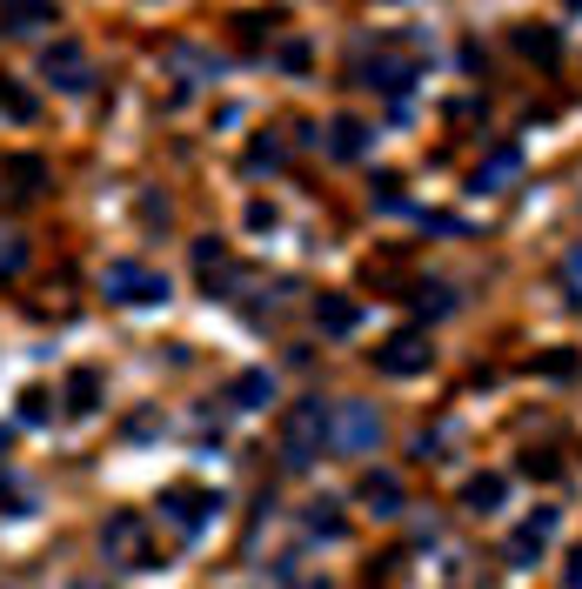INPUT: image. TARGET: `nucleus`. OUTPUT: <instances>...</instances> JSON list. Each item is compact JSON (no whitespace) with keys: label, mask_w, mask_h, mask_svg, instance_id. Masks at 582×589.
Returning a JSON list of instances; mask_svg holds the SVG:
<instances>
[{"label":"nucleus","mask_w":582,"mask_h":589,"mask_svg":"<svg viewBox=\"0 0 582 589\" xmlns=\"http://www.w3.org/2000/svg\"><path fill=\"white\" fill-rule=\"evenodd\" d=\"M101 289H107V302H128V308H147V302L168 295V282H161L154 268H141V261H107Z\"/></svg>","instance_id":"7ed1b4c3"},{"label":"nucleus","mask_w":582,"mask_h":589,"mask_svg":"<svg viewBox=\"0 0 582 589\" xmlns=\"http://www.w3.org/2000/svg\"><path fill=\"white\" fill-rule=\"evenodd\" d=\"M315 322H322L328 335H348V329L362 322V308L348 302V295H322V302H315Z\"/></svg>","instance_id":"dca6fc26"},{"label":"nucleus","mask_w":582,"mask_h":589,"mask_svg":"<svg viewBox=\"0 0 582 589\" xmlns=\"http://www.w3.org/2000/svg\"><path fill=\"white\" fill-rule=\"evenodd\" d=\"M8 181H14V194H41L48 188V162L41 154H8Z\"/></svg>","instance_id":"2eb2a0df"},{"label":"nucleus","mask_w":582,"mask_h":589,"mask_svg":"<svg viewBox=\"0 0 582 589\" xmlns=\"http://www.w3.org/2000/svg\"><path fill=\"white\" fill-rule=\"evenodd\" d=\"M502 496H509V483H502V476H469V483H462V509H476V516L502 509Z\"/></svg>","instance_id":"4468645a"},{"label":"nucleus","mask_w":582,"mask_h":589,"mask_svg":"<svg viewBox=\"0 0 582 589\" xmlns=\"http://www.w3.org/2000/svg\"><path fill=\"white\" fill-rule=\"evenodd\" d=\"M516 175H522V148H495L489 162L476 168V194H502V188H509Z\"/></svg>","instance_id":"1a4fd4ad"},{"label":"nucleus","mask_w":582,"mask_h":589,"mask_svg":"<svg viewBox=\"0 0 582 589\" xmlns=\"http://www.w3.org/2000/svg\"><path fill=\"white\" fill-rule=\"evenodd\" d=\"M362 88H375V94H402V88H409V61H402V54H375V61L362 67Z\"/></svg>","instance_id":"9b49d317"},{"label":"nucleus","mask_w":582,"mask_h":589,"mask_svg":"<svg viewBox=\"0 0 582 589\" xmlns=\"http://www.w3.org/2000/svg\"><path fill=\"white\" fill-rule=\"evenodd\" d=\"M248 168H282V141H255L248 148Z\"/></svg>","instance_id":"393cba45"},{"label":"nucleus","mask_w":582,"mask_h":589,"mask_svg":"<svg viewBox=\"0 0 582 589\" xmlns=\"http://www.w3.org/2000/svg\"><path fill=\"white\" fill-rule=\"evenodd\" d=\"M235 27L248 34V41H261V34H268V27H282V14H235Z\"/></svg>","instance_id":"b1692460"},{"label":"nucleus","mask_w":582,"mask_h":589,"mask_svg":"<svg viewBox=\"0 0 582 589\" xmlns=\"http://www.w3.org/2000/svg\"><path fill=\"white\" fill-rule=\"evenodd\" d=\"M362 502L375 516H402V483L396 476H362Z\"/></svg>","instance_id":"f3484780"},{"label":"nucleus","mask_w":582,"mask_h":589,"mask_svg":"<svg viewBox=\"0 0 582 589\" xmlns=\"http://www.w3.org/2000/svg\"><path fill=\"white\" fill-rule=\"evenodd\" d=\"M208 509H215V496H202V489H168L161 496V516H174V529H202L208 523Z\"/></svg>","instance_id":"6e6552de"},{"label":"nucleus","mask_w":582,"mask_h":589,"mask_svg":"<svg viewBox=\"0 0 582 589\" xmlns=\"http://www.w3.org/2000/svg\"><path fill=\"white\" fill-rule=\"evenodd\" d=\"M228 402H235V409H268V402H275V375H268V369H242L235 382H228Z\"/></svg>","instance_id":"9d476101"},{"label":"nucleus","mask_w":582,"mask_h":589,"mask_svg":"<svg viewBox=\"0 0 582 589\" xmlns=\"http://www.w3.org/2000/svg\"><path fill=\"white\" fill-rule=\"evenodd\" d=\"M415 308H422V316H449V308H455V295H449L442 282H422V295H415Z\"/></svg>","instance_id":"412c9836"},{"label":"nucleus","mask_w":582,"mask_h":589,"mask_svg":"<svg viewBox=\"0 0 582 589\" xmlns=\"http://www.w3.org/2000/svg\"><path fill=\"white\" fill-rule=\"evenodd\" d=\"M562 582H569V589H582V542H575V556H569V569H562Z\"/></svg>","instance_id":"7c9ffc66"},{"label":"nucleus","mask_w":582,"mask_h":589,"mask_svg":"<svg viewBox=\"0 0 582 589\" xmlns=\"http://www.w3.org/2000/svg\"><path fill=\"white\" fill-rule=\"evenodd\" d=\"M556 529H562V509H549V502H542V509H529V516L509 529V563H516V569L542 563V549L556 542Z\"/></svg>","instance_id":"20e7f679"},{"label":"nucleus","mask_w":582,"mask_h":589,"mask_svg":"<svg viewBox=\"0 0 582 589\" xmlns=\"http://www.w3.org/2000/svg\"><path fill=\"white\" fill-rule=\"evenodd\" d=\"M194 261H202V268L215 274V261L228 268V248H221V242H215V234H208V242H194Z\"/></svg>","instance_id":"a878e982"},{"label":"nucleus","mask_w":582,"mask_h":589,"mask_svg":"<svg viewBox=\"0 0 582 589\" xmlns=\"http://www.w3.org/2000/svg\"><path fill=\"white\" fill-rule=\"evenodd\" d=\"M0 114H14V121H34V114H41V101H34L21 81H0Z\"/></svg>","instance_id":"aec40b11"},{"label":"nucleus","mask_w":582,"mask_h":589,"mask_svg":"<svg viewBox=\"0 0 582 589\" xmlns=\"http://www.w3.org/2000/svg\"><path fill=\"white\" fill-rule=\"evenodd\" d=\"M101 556H107V563H128V569H147V556H141V523H134V516L101 523Z\"/></svg>","instance_id":"0eeeda50"},{"label":"nucleus","mask_w":582,"mask_h":589,"mask_svg":"<svg viewBox=\"0 0 582 589\" xmlns=\"http://www.w3.org/2000/svg\"><path fill=\"white\" fill-rule=\"evenodd\" d=\"M328 422H335V402H322V396L295 402V409L282 415V469H295V476H301L315 456H328Z\"/></svg>","instance_id":"f257e3e1"},{"label":"nucleus","mask_w":582,"mask_h":589,"mask_svg":"<svg viewBox=\"0 0 582 589\" xmlns=\"http://www.w3.org/2000/svg\"><path fill=\"white\" fill-rule=\"evenodd\" d=\"M0 27L8 34H41V27H61V14L41 8V0H14V8H0Z\"/></svg>","instance_id":"f8f14e48"},{"label":"nucleus","mask_w":582,"mask_h":589,"mask_svg":"<svg viewBox=\"0 0 582 589\" xmlns=\"http://www.w3.org/2000/svg\"><path fill=\"white\" fill-rule=\"evenodd\" d=\"M375 443H381V409H375V402H335L328 449H341V456H368Z\"/></svg>","instance_id":"f03ea898"},{"label":"nucleus","mask_w":582,"mask_h":589,"mask_svg":"<svg viewBox=\"0 0 582 589\" xmlns=\"http://www.w3.org/2000/svg\"><path fill=\"white\" fill-rule=\"evenodd\" d=\"M282 67H288V74H301V67H308V48H301V41H288V48H282Z\"/></svg>","instance_id":"c756f323"},{"label":"nucleus","mask_w":582,"mask_h":589,"mask_svg":"<svg viewBox=\"0 0 582 589\" xmlns=\"http://www.w3.org/2000/svg\"><path fill=\"white\" fill-rule=\"evenodd\" d=\"M27 268V242L21 234H0V274H21Z\"/></svg>","instance_id":"4be33fe9"},{"label":"nucleus","mask_w":582,"mask_h":589,"mask_svg":"<svg viewBox=\"0 0 582 589\" xmlns=\"http://www.w3.org/2000/svg\"><path fill=\"white\" fill-rule=\"evenodd\" d=\"M522 469H529V476H556V456H549V449H529Z\"/></svg>","instance_id":"bb28decb"},{"label":"nucleus","mask_w":582,"mask_h":589,"mask_svg":"<svg viewBox=\"0 0 582 589\" xmlns=\"http://www.w3.org/2000/svg\"><path fill=\"white\" fill-rule=\"evenodd\" d=\"M516 48H522L529 61H556V48H562V41H556L549 27H516Z\"/></svg>","instance_id":"6ab92c4d"},{"label":"nucleus","mask_w":582,"mask_h":589,"mask_svg":"<svg viewBox=\"0 0 582 589\" xmlns=\"http://www.w3.org/2000/svg\"><path fill=\"white\" fill-rule=\"evenodd\" d=\"M436 362V348H429V335L422 329H402V335H388L381 348H375V369L381 375H422Z\"/></svg>","instance_id":"39448f33"},{"label":"nucleus","mask_w":582,"mask_h":589,"mask_svg":"<svg viewBox=\"0 0 582 589\" xmlns=\"http://www.w3.org/2000/svg\"><path fill=\"white\" fill-rule=\"evenodd\" d=\"M41 74H48L54 88H67V94H88V88H94V61L74 48V41L48 48V54H41Z\"/></svg>","instance_id":"423d86ee"},{"label":"nucleus","mask_w":582,"mask_h":589,"mask_svg":"<svg viewBox=\"0 0 582 589\" xmlns=\"http://www.w3.org/2000/svg\"><path fill=\"white\" fill-rule=\"evenodd\" d=\"M322 141H328V154H341V162H355V154L368 148V128L355 121V114H341V121H328V135H322Z\"/></svg>","instance_id":"ddd939ff"},{"label":"nucleus","mask_w":582,"mask_h":589,"mask_svg":"<svg viewBox=\"0 0 582 589\" xmlns=\"http://www.w3.org/2000/svg\"><path fill=\"white\" fill-rule=\"evenodd\" d=\"M562 289H569V302L582 308V242H575V248L562 255Z\"/></svg>","instance_id":"5701e85b"},{"label":"nucleus","mask_w":582,"mask_h":589,"mask_svg":"<svg viewBox=\"0 0 582 589\" xmlns=\"http://www.w3.org/2000/svg\"><path fill=\"white\" fill-rule=\"evenodd\" d=\"M308 529H328V536H341V516H335L328 502H315V516H308Z\"/></svg>","instance_id":"cd10ccee"},{"label":"nucleus","mask_w":582,"mask_h":589,"mask_svg":"<svg viewBox=\"0 0 582 589\" xmlns=\"http://www.w3.org/2000/svg\"><path fill=\"white\" fill-rule=\"evenodd\" d=\"M21 415H27V422L48 415V396H41V388H27V396H21Z\"/></svg>","instance_id":"c85d7f7f"},{"label":"nucleus","mask_w":582,"mask_h":589,"mask_svg":"<svg viewBox=\"0 0 582 589\" xmlns=\"http://www.w3.org/2000/svg\"><path fill=\"white\" fill-rule=\"evenodd\" d=\"M67 409H74V415H94V409H101V375H94V369H81V375L67 382Z\"/></svg>","instance_id":"a211bd4d"}]
</instances>
